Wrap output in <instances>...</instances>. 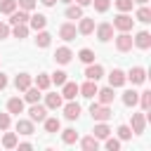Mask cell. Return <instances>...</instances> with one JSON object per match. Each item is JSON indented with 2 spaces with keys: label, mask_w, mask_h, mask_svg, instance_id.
Masks as SVG:
<instances>
[{
  "label": "cell",
  "mask_w": 151,
  "mask_h": 151,
  "mask_svg": "<svg viewBox=\"0 0 151 151\" xmlns=\"http://www.w3.org/2000/svg\"><path fill=\"white\" fill-rule=\"evenodd\" d=\"M2 146H5V149H14V146H17V134H14V132H7V134L2 137Z\"/></svg>",
  "instance_id": "36"
},
{
  "label": "cell",
  "mask_w": 151,
  "mask_h": 151,
  "mask_svg": "<svg viewBox=\"0 0 151 151\" xmlns=\"http://www.w3.org/2000/svg\"><path fill=\"white\" fill-rule=\"evenodd\" d=\"M24 92H26V101H28V104H35V101L40 99V90H38V87H26Z\"/></svg>",
  "instance_id": "31"
},
{
  "label": "cell",
  "mask_w": 151,
  "mask_h": 151,
  "mask_svg": "<svg viewBox=\"0 0 151 151\" xmlns=\"http://www.w3.org/2000/svg\"><path fill=\"white\" fill-rule=\"evenodd\" d=\"M12 33H14V38H19V40H21V38H26V35H28V26H26V24H17Z\"/></svg>",
  "instance_id": "37"
},
{
  "label": "cell",
  "mask_w": 151,
  "mask_h": 151,
  "mask_svg": "<svg viewBox=\"0 0 151 151\" xmlns=\"http://www.w3.org/2000/svg\"><path fill=\"white\" fill-rule=\"evenodd\" d=\"M26 21H28V12H26V9H19V12L14 9V12L9 14V24H12V26H17V24H26Z\"/></svg>",
  "instance_id": "16"
},
{
  "label": "cell",
  "mask_w": 151,
  "mask_h": 151,
  "mask_svg": "<svg viewBox=\"0 0 151 151\" xmlns=\"http://www.w3.org/2000/svg\"><path fill=\"white\" fill-rule=\"evenodd\" d=\"M118 137H120V139H130V137H132V130H130L127 125H120V127H118Z\"/></svg>",
  "instance_id": "43"
},
{
  "label": "cell",
  "mask_w": 151,
  "mask_h": 151,
  "mask_svg": "<svg viewBox=\"0 0 151 151\" xmlns=\"http://www.w3.org/2000/svg\"><path fill=\"white\" fill-rule=\"evenodd\" d=\"M80 146H83L85 151H97V149H99V139H97L94 134H92V137H85V139L80 142Z\"/></svg>",
  "instance_id": "25"
},
{
  "label": "cell",
  "mask_w": 151,
  "mask_h": 151,
  "mask_svg": "<svg viewBox=\"0 0 151 151\" xmlns=\"http://www.w3.org/2000/svg\"><path fill=\"white\" fill-rule=\"evenodd\" d=\"M17 7H19V9H26V12H31V9L35 7V0H17Z\"/></svg>",
  "instance_id": "40"
},
{
  "label": "cell",
  "mask_w": 151,
  "mask_h": 151,
  "mask_svg": "<svg viewBox=\"0 0 151 151\" xmlns=\"http://www.w3.org/2000/svg\"><path fill=\"white\" fill-rule=\"evenodd\" d=\"M61 87H64V90H61V99H76V94H80V87H78L76 83H68V80H66Z\"/></svg>",
  "instance_id": "9"
},
{
  "label": "cell",
  "mask_w": 151,
  "mask_h": 151,
  "mask_svg": "<svg viewBox=\"0 0 151 151\" xmlns=\"http://www.w3.org/2000/svg\"><path fill=\"white\" fill-rule=\"evenodd\" d=\"M50 42H52V35H50L47 31H40L38 38H35V45H38V47H47Z\"/></svg>",
  "instance_id": "29"
},
{
  "label": "cell",
  "mask_w": 151,
  "mask_h": 151,
  "mask_svg": "<svg viewBox=\"0 0 151 151\" xmlns=\"http://www.w3.org/2000/svg\"><path fill=\"white\" fill-rule=\"evenodd\" d=\"M7 111H9V113H14V116H19V113L24 111V99H19V97H12V99L7 101Z\"/></svg>",
  "instance_id": "20"
},
{
  "label": "cell",
  "mask_w": 151,
  "mask_h": 151,
  "mask_svg": "<svg viewBox=\"0 0 151 151\" xmlns=\"http://www.w3.org/2000/svg\"><path fill=\"white\" fill-rule=\"evenodd\" d=\"M17 146H19V149H21V151H24V149H31V144H28V142H21V144H19V142H17Z\"/></svg>",
  "instance_id": "48"
},
{
  "label": "cell",
  "mask_w": 151,
  "mask_h": 151,
  "mask_svg": "<svg viewBox=\"0 0 151 151\" xmlns=\"http://www.w3.org/2000/svg\"><path fill=\"white\" fill-rule=\"evenodd\" d=\"M139 104H142V109H144V111H149V106H151V92H149V90L139 94Z\"/></svg>",
  "instance_id": "39"
},
{
  "label": "cell",
  "mask_w": 151,
  "mask_h": 151,
  "mask_svg": "<svg viewBox=\"0 0 151 151\" xmlns=\"http://www.w3.org/2000/svg\"><path fill=\"white\" fill-rule=\"evenodd\" d=\"M78 59H80L83 64H92V61H94V52L87 50V47H83V50L78 52Z\"/></svg>",
  "instance_id": "30"
},
{
  "label": "cell",
  "mask_w": 151,
  "mask_h": 151,
  "mask_svg": "<svg viewBox=\"0 0 151 151\" xmlns=\"http://www.w3.org/2000/svg\"><path fill=\"white\" fill-rule=\"evenodd\" d=\"M50 83H52V80H50V76H47V73H40V76L35 78V87H38V90H47V87H50Z\"/></svg>",
  "instance_id": "34"
},
{
  "label": "cell",
  "mask_w": 151,
  "mask_h": 151,
  "mask_svg": "<svg viewBox=\"0 0 151 151\" xmlns=\"http://www.w3.org/2000/svg\"><path fill=\"white\" fill-rule=\"evenodd\" d=\"M125 80H130L132 85H142L146 80V71L142 66H134V68H130V73H125Z\"/></svg>",
  "instance_id": "4"
},
{
  "label": "cell",
  "mask_w": 151,
  "mask_h": 151,
  "mask_svg": "<svg viewBox=\"0 0 151 151\" xmlns=\"http://www.w3.org/2000/svg\"><path fill=\"white\" fill-rule=\"evenodd\" d=\"M97 97H99V104H106L109 106L116 94H113V87H104V90H97Z\"/></svg>",
  "instance_id": "19"
},
{
  "label": "cell",
  "mask_w": 151,
  "mask_h": 151,
  "mask_svg": "<svg viewBox=\"0 0 151 151\" xmlns=\"http://www.w3.org/2000/svg\"><path fill=\"white\" fill-rule=\"evenodd\" d=\"M14 85H17V90H26V87H31V76L28 73H19L17 78H14Z\"/></svg>",
  "instance_id": "21"
},
{
  "label": "cell",
  "mask_w": 151,
  "mask_h": 151,
  "mask_svg": "<svg viewBox=\"0 0 151 151\" xmlns=\"http://www.w3.org/2000/svg\"><path fill=\"white\" fill-rule=\"evenodd\" d=\"M109 83H111V87H120V85H125V73H123L120 68H113V71L109 73Z\"/></svg>",
  "instance_id": "13"
},
{
  "label": "cell",
  "mask_w": 151,
  "mask_h": 151,
  "mask_svg": "<svg viewBox=\"0 0 151 151\" xmlns=\"http://www.w3.org/2000/svg\"><path fill=\"white\" fill-rule=\"evenodd\" d=\"M92 132H94V137H97V139H106V137L111 134V127H109L106 123H99V125H94V130H92Z\"/></svg>",
  "instance_id": "24"
},
{
  "label": "cell",
  "mask_w": 151,
  "mask_h": 151,
  "mask_svg": "<svg viewBox=\"0 0 151 151\" xmlns=\"http://www.w3.org/2000/svg\"><path fill=\"white\" fill-rule=\"evenodd\" d=\"M28 21H31V28L33 31H42L45 24H47V17L45 14H33V17H28Z\"/></svg>",
  "instance_id": "17"
},
{
  "label": "cell",
  "mask_w": 151,
  "mask_h": 151,
  "mask_svg": "<svg viewBox=\"0 0 151 151\" xmlns=\"http://www.w3.org/2000/svg\"><path fill=\"white\" fill-rule=\"evenodd\" d=\"M9 127V113H0V130Z\"/></svg>",
  "instance_id": "45"
},
{
  "label": "cell",
  "mask_w": 151,
  "mask_h": 151,
  "mask_svg": "<svg viewBox=\"0 0 151 151\" xmlns=\"http://www.w3.org/2000/svg\"><path fill=\"white\" fill-rule=\"evenodd\" d=\"M5 87H7V76L0 73V90H5Z\"/></svg>",
  "instance_id": "47"
},
{
  "label": "cell",
  "mask_w": 151,
  "mask_h": 151,
  "mask_svg": "<svg viewBox=\"0 0 151 151\" xmlns=\"http://www.w3.org/2000/svg\"><path fill=\"white\" fill-rule=\"evenodd\" d=\"M132 2H139V5H146L149 0H132Z\"/></svg>",
  "instance_id": "51"
},
{
  "label": "cell",
  "mask_w": 151,
  "mask_h": 151,
  "mask_svg": "<svg viewBox=\"0 0 151 151\" xmlns=\"http://www.w3.org/2000/svg\"><path fill=\"white\" fill-rule=\"evenodd\" d=\"M64 116H66L68 120H78V116H80V104H76L73 99H68V104L64 106Z\"/></svg>",
  "instance_id": "10"
},
{
  "label": "cell",
  "mask_w": 151,
  "mask_h": 151,
  "mask_svg": "<svg viewBox=\"0 0 151 151\" xmlns=\"http://www.w3.org/2000/svg\"><path fill=\"white\" fill-rule=\"evenodd\" d=\"M137 101H139V92H134V90L123 92V104H125V106H134Z\"/></svg>",
  "instance_id": "23"
},
{
  "label": "cell",
  "mask_w": 151,
  "mask_h": 151,
  "mask_svg": "<svg viewBox=\"0 0 151 151\" xmlns=\"http://www.w3.org/2000/svg\"><path fill=\"white\" fill-rule=\"evenodd\" d=\"M7 35H9V26H7V24H2V21H0V40H5V38H7Z\"/></svg>",
  "instance_id": "46"
},
{
  "label": "cell",
  "mask_w": 151,
  "mask_h": 151,
  "mask_svg": "<svg viewBox=\"0 0 151 151\" xmlns=\"http://www.w3.org/2000/svg\"><path fill=\"white\" fill-rule=\"evenodd\" d=\"M71 57H73V52H71L68 47H59V50L54 52V61H59V64H68Z\"/></svg>",
  "instance_id": "18"
},
{
  "label": "cell",
  "mask_w": 151,
  "mask_h": 151,
  "mask_svg": "<svg viewBox=\"0 0 151 151\" xmlns=\"http://www.w3.org/2000/svg\"><path fill=\"white\" fill-rule=\"evenodd\" d=\"M134 17H137L142 24H149V21H151V9H149L146 5H142V7L137 9V14H134Z\"/></svg>",
  "instance_id": "27"
},
{
  "label": "cell",
  "mask_w": 151,
  "mask_h": 151,
  "mask_svg": "<svg viewBox=\"0 0 151 151\" xmlns=\"http://www.w3.org/2000/svg\"><path fill=\"white\" fill-rule=\"evenodd\" d=\"M17 132L19 134H33V120H17Z\"/></svg>",
  "instance_id": "22"
},
{
  "label": "cell",
  "mask_w": 151,
  "mask_h": 151,
  "mask_svg": "<svg viewBox=\"0 0 151 151\" xmlns=\"http://www.w3.org/2000/svg\"><path fill=\"white\" fill-rule=\"evenodd\" d=\"M40 2H42V5H45V7H52V5H54V2H57V0H40Z\"/></svg>",
  "instance_id": "49"
},
{
  "label": "cell",
  "mask_w": 151,
  "mask_h": 151,
  "mask_svg": "<svg viewBox=\"0 0 151 151\" xmlns=\"http://www.w3.org/2000/svg\"><path fill=\"white\" fill-rule=\"evenodd\" d=\"M144 127H146V118H144V113H132V132H134V134H142Z\"/></svg>",
  "instance_id": "11"
},
{
  "label": "cell",
  "mask_w": 151,
  "mask_h": 151,
  "mask_svg": "<svg viewBox=\"0 0 151 151\" xmlns=\"http://www.w3.org/2000/svg\"><path fill=\"white\" fill-rule=\"evenodd\" d=\"M76 33H78V28L73 24H61V28H59V38L61 40H73Z\"/></svg>",
  "instance_id": "12"
},
{
  "label": "cell",
  "mask_w": 151,
  "mask_h": 151,
  "mask_svg": "<svg viewBox=\"0 0 151 151\" xmlns=\"http://www.w3.org/2000/svg\"><path fill=\"white\" fill-rule=\"evenodd\" d=\"M92 2H94V9H97V12H101V14L111 7V2H109V0H92Z\"/></svg>",
  "instance_id": "41"
},
{
  "label": "cell",
  "mask_w": 151,
  "mask_h": 151,
  "mask_svg": "<svg viewBox=\"0 0 151 151\" xmlns=\"http://www.w3.org/2000/svg\"><path fill=\"white\" fill-rule=\"evenodd\" d=\"M28 116H31V120H33V123H35V120H38V123H42V120L47 118V106H40V104L35 101V104H31Z\"/></svg>",
  "instance_id": "5"
},
{
  "label": "cell",
  "mask_w": 151,
  "mask_h": 151,
  "mask_svg": "<svg viewBox=\"0 0 151 151\" xmlns=\"http://www.w3.org/2000/svg\"><path fill=\"white\" fill-rule=\"evenodd\" d=\"M42 123H45V130H47V132H59V127H61L59 118H45Z\"/></svg>",
  "instance_id": "32"
},
{
  "label": "cell",
  "mask_w": 151,
  "mask_h": 151,
  "mask_svg": "<svg viewBox=\"0 0 151 151\" xmlns=\"http://www.w3.org/2000/svg\"><path fill=\"white\" fill-rule=\"evenodd\" d=\"M94 31V21L87 19V17H80V24H78V33L80 35H90Z\"/></svg>",
  "instance_id": "14"
},
{
  "label": "cell",
  "mask_w": 151,
  "mask_h": 151,
  "mask_svg": "<svg viewBox=\"0 0 151 151\" xmlns=\"http://www.w3.org/2000/svg\"><path fill=\"white\" fill-rule=\"evenodd\" d=\"M97 90H99V87H97V80H87L85 85H80V94L87 97V99H92V97L97 94Z\"/></svg>",
  "instance_id": "15"
},
{
  "label": "cell",
  "mask_w": 151,
  "mask_h": 151,
  "mask_svg": "<svg viewBox=\"0 0 151 151\" xmlns=\"http://www.w3.org/2000/svg\"><path fill=\"white\" fill-rule=\"evenodd\" d=\"M66 17H68V19H80V17H83V7H80V5H71V7L66 9Z\"/></svg>",
  "instance_id": "35"
},
{
  "label": "cell",
  "mask_w": 151,
  "mask_h": 151,
  "mask_svg": "<svg viewBox=\"0 0 151 151\" xmlns=\"http://www.w3.org/2000/svg\"><path fill=\"white\" fill-rule=\"evenodd\" d=\"M106 149H109V151H118V149H120V142L113 139V137H106Z\"/></svg>",
  "instance_id": "44"
},
{
  "label": "cell",
  "mask_w": 151,
  "mask_h": 151,
  "mask_svg": "<svg viewBox=\"0 0 151 151\" xmlns=\"http://www.w3.org/2000/svg\"><path fill=\"white\" fill-rule=\"evenodd\" d=\"M50 80H52L54 85H64V83H66V71H54Z\"/></svg>",
  "instance_id": "38"
},
{
  "label": "cell",
  "mask_w": 151,
  "mask_h": 151,
  "mask_svg": "<svg viewBox=\"0 0 151 151\" xmlns=\"http://www.w3.org/2000/svg\"><path fill=\"white\" fill-rule=\"evenodd\" d=\"M45 106L47 109H59L61 106V94H45Z\"/></svg>",
  "instance_id": "26"
},
{
  "label": "cell",
  "mask_w": 151,
  "mask_h": 151,
  "mask_svg": "<svg viewBox=\"0 0 151 151\" xmlns=\"http://www.w3.org/2000/svg\"><path fill=\"white\" fill-rule=\"evenodd\" d=\"M57 2H64V5H68V2H73V0H57Z\"/></svg>",
  "instance_id": "52"
},
{
  "label": "cell",
  "mask_w": 151,
  "mask_h": 151,
  "mask_svg": "<svg viewBox=\"0 0 151 151\" xmlns=\"http://www.w3.org/2000/svg\"><path fill=\"white\" fill-rule=\"evenodd\" d=\"M61 139H64V144H76V142H78V132H76L73 127H68V130L61 132Z\"/></svg>",
  "instance_id": "28"
},
{
  "label": "cell",
  "mask_w": 151,
  "mask_h": 151,
  "mask_svg": "<svg viewBox=\"0 0 151 151\" xmlns=\"http://www.w3.org/2000/svg\"><path fill=\"white\" fill-rule=\"evenodd\" d=\"M17 9V0H0V12L2 14H12Z\"/></svg>",
  "instance_id": "33"
},
{
  "label": "cell",
  "mask_w": 151,
  "mask_h": 151,
  "mask_svg": "<svg viewBox=\"0 0 151 151\" xmlns=\"http://www.w3.org/2000/svg\"><path fill=\"white\" fill-rule=\"evenodd\" d=\"M90 113H92V118H94L97 123H106V120L113 116V111H111L106 104H92V106H90Z\"/></svg>",
  "instance_id": "1"
},
{
  "label": "cell",
  "mask_w": 151,
  "mask_h": 151,
  "mask_svg": "<svg viewBox=\"0 0 151 151\" xmlns=\"http://www.w3.org/2000/svg\"><path fill=\"white\" fill-rule=\"evenodd\" d=\"M78 5H80V7H85V5H92V0H78Z\"/></svg>",
  "instance_id": "50"
},
{
  "label": "cell",
  "mask_w": 151,
  "mask_h": 151,
  "mask_svg": "<svg viewBox=\"0 0 151 151\" xmlns=\"http://www.w3.org/2000/svg\"><path fill=\"white\" fill-rule=\"evenodd\" d=\"M116 50L118 52H130L132 50V35L127 31H120V35L116 38Z\"/></svg>",
  "instance_id": "3"
},
{
  "label": "cell",
  "mask_w": 151,
  "mask_h": 151,
  "mask_svg": "<svg viewBox=\"0 0 151 151\" xmlns=\"http://www.w3.org/2000/svg\"><path fill=\"white\" fill-rule=\"evenodd\" d=\"M97 38H99L101 42H109V40L113 38V26H111V24H106V21H104V24H99V26H97Z\"/></svg>",
  "instance_id": "6"
},
{
  "label": "cell",
  "mask_w": 151,
  "mask_h": 151,
  "mask_svg": "<svg viewBox=\"0 0 151 151\" xmlns=\"http://www.w3.org/2000/svg\"><path fill=\"white\" fill-rule=\"evenodd\" d=\"M132 24H134V19H132V17H127L125 12H120V14L113 19V24H111V26H113V28H118V31H130V28H132Z\"/></svg>",
  "instance_id": "2"
},
{
  "label": "cell",
  "mask_w": 151,
  "mask_h": 151,
  "mask_svg": "<svg viewBox=\"0 0 151 151\" xmlns=\"http://www.w3.org/2000/svg\"><path fill=\"white\" fill-rule=\"evenodd\" d=\"M116 7L120 12H130L132 9V0H116Z\"/></svg>",
  "instance_id": "42"
},
{
  "label": "cell",
  "mask_w": 151,
  "mask_h": 151,
  "mask_svg": "<svg viewBox=\"0 0 151 151\" xmlns=\"http://www.w3.org/2000/svg\"><path fill=\"white\" fill-rule=\"evenodd\" d=\"M101 76H104V68H101L99 64H94V61L87 64V68H85V78H87V80H99Z\"/></svg>",
  "instance_id": "8"
},
{
  "label": "cell",
  "mask_w": 151,
  "mask_h": 151,
  "mask_svg": "<svg viewBox=\"0 0 151 151\" xmlns=\"http://www.w3.org/2000/svg\"><path fill=\"white\" fill-rule=\"evenodd\" d=\"M132 45H137L139 50H149V47H151V33L139 31V33H137V38H132Z\"/></svg>",
  "instance_id": "7"
}]
</instances>
